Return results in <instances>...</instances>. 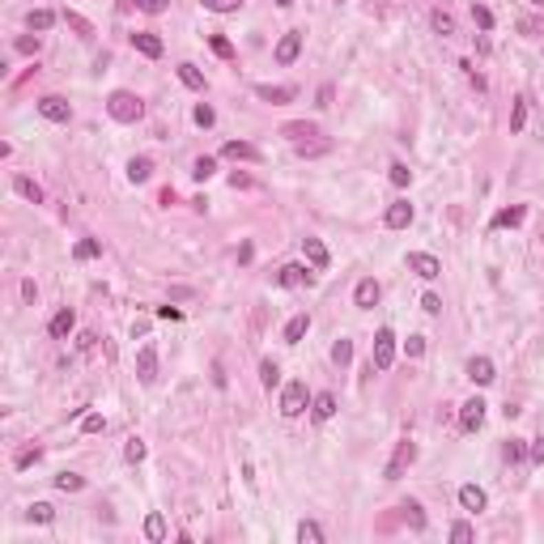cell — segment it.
I'll return each instance as SVG.
<instances>
[{
  "label": "cell",
  "mask_w": 544,
  "mask_h": 544,
  "mask_svg": "<svg viewBox=\"0 0 544 544\" xmlns=\"http://www.w3.org/2000/svg\"><path fill=\"white\" fill-rule=\"evenodd\" d=\"M52 26H56V13H47V9L30 13V30H52Z\"/></svg>",
  "instance_id": "obj_39"
},
{
  "label": "cell",
  "mask_w": 544,
  "mask_h": 544,
  "mask_svg": "<svg viewBox=\"0 0 544 544\" xmlns=\"http://www.w3.org/2000/svg\"><path fill=\"white\" fill-rule=\"evenodd\" d=\"M421 311H426V315H438V311H442V298H438V293H426V298H421Z\"/></svg>",
  "instance_id": "obj_55"
},
{
  "label": "cell",
  "mask_w": 544,
  "mask_h": 544,
  "mask_svg": "<svg viewBox=\"0 0 544 544\" xmlns=\"http://www.w3.org/2000/svg\"><path fill=\"white\" fill-rule=\"evenodd\" d=\"M472 536H477V532L468 527V523H455V527H451V540H455V544H468Z\"/></svg>",
  "instance_id": "obj_54"
},
{
  "label": "cell",
  "mask_w": 544,
  "mask_h": 544,
  "mask_svg": "<svg viewBox=\"0 0 544 544\" xmlns=\"http://www.w3.org/2000/svg\"><path fill=\"white\" fill-rule=\"evenodd\" d=\"M213 170H217L213 158H196V162H191V179H200V183H205V179H213Z\"/></svg>",
  "instance_id": "obj_35"
},
{
  "label": "cell",
  "mask_w": 544,
  "mask_h": 544,
  "mask_svg": "<svg viewBox=\"0 0 544 544\" xmlns=\"http://www.w3.org/2000/svg\"><path fill=\"white\" fill-rule=\"evenodd\" d=\"M158 319H183L179 306H158Z\"/></svg>",
  "instance_id": "obj_57"
},
{
  "label": "cell",
  "mask_w": 544,
  "mask_h": 544,
  "mask_svg": "<svg viewBox=\"0 0 544 544\" xmlns=\"http://www.w3.org/2000/svg\"><path fill=\"white\" fill-rule=\"evenodd\" d=\"M472 21H477L481 30H493V13H489L485 5H472Z\"/></svg>",
  "instance_id": "obj_46"
},
{
  "label": "cell",
  "mask_w": 544,
  "mask_h": 544,
  "mask_svg": "<svg viewBox=\"0 0 544 544\" xmlns=\"http://www.w3.org/2000/svg\"><path fill=\"white\" fill-rule=\"evenodd\" d=\"M302 251H306V260H311V268L315 272H324L328 264H332V255H328V247L319 242V238H302Z\"/></svg>",
  "instance_id": "obj_16"
},
{
  "label": "cell",
  "mask_w": 544,
  "mask_h": 544,
  "mask_svg": "<svg viewBox=\"0 0 544 544\" xmlns=\"http://www.w3.org/2000/svg\"><path fill=\"white\" fill-rule=\"evenodd\" d=\"M311 412L319 417V421H328V417L336 412V395H332V391H319L315 400H311Z\"/></svg>",
  "instance_id": "obj_24"
},
{
  "label": "cell",
  "mask_w": 544,
  "mask_h": 544,
  "mask_svg": "<svg viewBox=\"0 0 544 544\" xmlns=\"http://www.w3.org/2000/svg\"><path fill=\"white\" fill-rule=\"evenodd\" d=\"M132 47H136L140 56H149V60L162 56V39H158L154 30H136V34H132Z\"/></svg>",
  "instance_id": "obj_17"
},
{
  "label": "cell",
  "mask_w": 544,
  "mask_h": 544,
  "mask_svg": "<svg viewBox=\"0 0 544 544\" xmlns=\"http://www.w3.org/2000/svg\"><path fill=\"white\" fill-rule=\"evenodd\" d=\"M315 107H332V85L319 90V103H315Z\"/></svg>",
  "instance_id": "obj_59"
},
{
  "label": "cell",
  "mask_w": 544,
  "mask_h": 544,
  "mask_svg": "<svg viewBox=\"0 0 544 544\" xmlns=\"http://www.w3.org/2000/svg\"><path fill=\"white\" fill-rule=\"evenodd\" d=\"M277 5H281V9H289V5H293V0H277Z\"/></svg>",
  "instance_id": "obj_62"
},
{
  "label": "cell",
  "mask_w": 544,
  "mask_h": 544,
  "mask_svg": "<svg viewBox=\"0 0 544 544\" xmlns=\"http://www.w3.org/2000/svg\"><path fill=\"white\" fill-rule=\"evenodd\" d=\"M72 328H77V315H72L68 306H64V311H56V315H52V324H47V332H52L56 340H68V332H72Z\"/></svg>",
  "instance_id": "obj_18"
},
{
  "label": "cell",
  "mask_w": 544,
  "mask_h": 544,
  "mask_svg": "<svg viewBox=\"0 0 544 544\" xmlns=\"http://www.w3.org/2000/svg\"><path fill=\"white\" fill-rule=\"evenodd\" d=\"M523 455H527V447H523L519 438H510V442H506V463H519Z\"/></svg>",
  "instance_id": "obj_47"
},
{
  "label": "cell",
  "mask_w": 544,
  "mask_h": 544,
  "mask_svg": "<svg viewBox=\"0 0 544 544\" xmlns=\"http://www.w3.org/2000/svg\"><path fill=\"white\" fill-rule=\"evenodd\" d=\"M306 412V383H285L281 391V417H302Z\"/></svg>",
  "instance_id": "obj_5"
},
{
  "label": "cell",
  "mask_w": 544,
  "mask_h": 544,
  "mask_svg": "<svg viewBox=\"0 0 544 544\" xmlns=\"http://www.w3.org/2000/svg\"><path fill=\"white\" fill-rule=\"evenodd\" d=\"M527 5H536V9H544V0H527Z\"/></svg>",
  "instance_id": "obj_61"
},
{
  "label": "cell",
  "mask_w": 544,
  "mask_h": 544,
  "mask_svg": "<svg viewBox=\"0 0 544 544\" xmlns=\"http://www.w3.org/2000/svg\"><path fill=\"white\" fill-rule=\"evenodd\" d=\"M306 332H311V315H293L289 324H285V344H298Z\"/></svg>",
  "instance_id": "obj_22"
},
{
  "label": "cell",
  "mask_w": 544,
  "mask_h": 544,
  "mask_svg": "<svg viewBox=\"0 0 544 544\" xmlns=\"http://www.w3.org/2000/svg\"><path fill=\"white\" fill-rule=\"evenodd\" d=\"M13 47H17L21 56H34V52H39V34H34V39H30V34H21V39H17Z\"/></svg>",
  "instance_id": "obj_48"
},
{
  "label": "cell",
  "mask_w": 544,
  "mask_h": 544,
  "mask_svg": "<svg viewBox=\"0 0 544 544\" xmlns=\"http://www.w3.org/2000/svg\"><path fill=\"white\" fill-rule=\"evenodd\" d=\"M519 30H523V34H532V39H540V34H544V21H536V17H523V21H519Z\"/></svg>",
  "instance_id": "obj_51"
},
{
  "label": "cell",
  "mask_w": 544,
  "mask_h": 544,
  "mask_svg": "<svg viewBox=\"0 0 544 544\" xmlns=\"http://www.w3.org/2000/svg\"><path fill=\"white\" fill-rule=\"evenodd\" d=\"M459 506H463L468 514H481V510L489 506L485 489H481V485H459Z\"/></svg>",
  "instance_id": "obj_13"
},
{
  "label": "cell",
  "mask_w": 544,
  "mask_h": 544,
  "mask_svg": "<svg viewBox=\"0 0 544 544\" xmlns=\"http://www.w3.org/2000/svg\"><path fill=\"white\" fill-rule=\"evenodd\" d=\"M39 115L52 119V123H68V119H72V107L64 103L60 94H47V98H39Z\"/></svg>",
  "instance_id": "obj_6"
},
{
  "label": "cell",
  "mask_w": 544,
  "mask_h": 544,
  "mask_svg": "<svg viewBox=\"0 0 544 544\" xmlns=\"http://www.w3.org/2000/svg\"><path fill=\"white\" fill-rule=\"evenodd\" d=\"M400 510H404V519L412 523V532H421V527H426V514H421V506H417V502H404Z\"/></svg>",
  "instance_id": "obj_40"
},
{
  "label": "cell",
  "mask_w": 544,
  "mask_h": 544,
  "mask_svg": "<svg viewBox=\"0 0 544 544\" xmlns=\"http://www.w3.org/2000/svg\"><path fill=\"white\" fill-rule=\"evenodd\" d=\"M298 540L302 544H324V527L311 523V519H302V523H298Z\"/></svg>",
  "instance_id": "obj_29"
},
{
  "label": "cell",
  "mask_w": 544,
  "mask_h": 544,
  "mask_svg": "<svg viewBox=\"0 0 544 544\" xmlns=\"http://www.w3.org/2000/svg\"><path fill=\"white\" fill-rule=\"evenodd\" d=\"M255 94L264 98V103H272V107H285V103L298 98V90H293V85H255Z\"/></svg>",
  "instance_id": "obj_15"
},
{
  "label": "cell",
  "mask_w": 544,
  "mask_h": 544,
  "mask_svg": "<svg viewBox=\"0 0 544 544\" xmlns=\"http://www.w3.org/2000/svg\"><path fill=\"white\" fill-rule=\"evenodd\" d=\"M532 459H536V463H544V438H536V442H532Z\"/></svg>",
  "instance_id": "obj_58"
},
{
  "label": "cell",
  "mask_w": 544,
  "mask_h": 544,
  "mask_svg": "<svg viewBox=\"0 0 544 544\" xmlns=\"http://www.w3.org/2000/svg\"><path fill=\"white\" fill-rule=\"evenodd\" d=\"M391 362H395V332L379 328L375 332V349H370V366H375V370H391Z\"/></svg>",
  "instance_id": "obj_3"
},
{
  "label": "cell",
  "mask_w": 544,
  "mask_h": 544,
  "mask_svg": "<svg viewBox=\"0 0 544 544\" xmlns=\"http://www.w3.org/2000/svg\"><path fill=\"white\" fill-rule=\"evenodd\" d=\"M56 489H60V493H77V489H85V477H77V472H60V477H56Z\"/></svg>",
  "instance_id": "obj_31"
},
{
  "label": "cell",
  "mask_w": 544,
  "mask_h": 544,
  "mask_svg": "<svg viewBox=\"0 0 544 544\" xmlns=\"http://www.w3.org/2000/svg\"><path fill=\"white\" fill-rule=\"evenodd\" d=\"M387 230H408L412 226V205L408 200H395V205H387Z\"/></svg>",
  "instance_id": "obj_11"
},
{
  "label": "cell",
  "mask_w": 544,
  "mask_h": 544,
  "mask_svg": "<svg viewBox=\"0 0 544 544\" xmlns=\"http://www.w3.org/2000/svg\"><path fill=\"white\" fill-rule=\"evenodd\" d=\"M39 455H43L39 447H26V451H17V459H13V463H17V468H30V463H39Z\"/></svg>",
  "instance_id": "obj_50"
},
{
  "label": "cell",
  "mask_w": 544,
  "mask_h": 544,
  "mask_svg": "<svg viewBox=\"0 0 544 544\" xmlns=\"http://www.w3.org/2000/svg\"><path fill=\"white\" fill-rule=\"evenodd\" d=\"M200 5H205L209 13H238L242 0H200Z\"/></svg>",
  "instance_id": "obj_38"
},
{
  "label": "cell",
  "mask_w": 544,
  "mask_h": 544,
  "mask_svg": "<svg viewBox=\"0 0 544 544\" xmlns=\"http://www.w3.org/2000/svg\"><path fill=\"white\" fill-rule=\"evenodd\" d=\"M336 5H344V0H336Z\"/></svg>",
  "instance_id": "obj_63"
},
{
  "label": "cell",
  "mask_w": 544,
  "mask_h": 544,
  "mask_svg": "<svg viewBox=\"0 0 544 544\" xmlns=\"http://www.w3.org/2000/svg\"><path fill=\"white\" fill-rule=\"evenodd\" d=\"M293 149H298V158H319V154H328L332 145H328V140H315V145H311V140H302V145H293Z\"/></svg>",
  "instance_id": "obj_37"
},
{
  "label": "cell",
  "mask_w": 544,
  "mask_h": 544,
  "mask_svg": "<svg viewBox=\"0 0 544 544\" xmlns=\"http://www.w3.org/2000/svg\"><path fill=\"white\" fill-rule=\"evenodd\" d=\"M136 379H140L145 387L158 379V349H154V344H145V349L136 353Z\"/></svg>",
  "instance_id": "obj_8"
},
{
  "label": "cell",
  "mask_w": 544,
  "mask_h": 544,
  "mask_svg": "<svg viewBox=\"0 0 544 544\" xmlns=\"http://www.w3.org/2000/svg\"><path fill=\"white\" fill-rule=\"evenodd\" d=\"M123 455H128V463H140V459H145V442H140V438H128Z\"/></svg>",
  "instance_id": "obj_44"
},
{
  "label": "cell",
  "mask_w": 544,
  "mask_h": 544,
  "mask_svg": "<svg viewBox=\"0 0 544 544\" xmlns=\"http://www.w3.org/2000/svg\"><path fill=\"white\" fill-rule=\"evenodd\" d=\"M107 111H111V119H119V123H136V119L145 115V103H140L132 90H115V94L107 98Z\"/></svg>",
  "instance_id": "obj_1"
},
{
  "label": "cell",
  "mask_w": 544,
  "mask_h": 544,
  "mask_svg": "<svg viewBox=\"0 0 544 544\" xmlns=\"http://www.w3.org/2000/svg\"><path fill=\"white\" fill-rule=\"evenodd\" d=\"M298 56H302V30L281 34V43H277V64H293Z\"/></svg>",
  "instance_id": "obj_9"
},
{
  "label": "cell",
  "mask_w": 544,
  "mask_h": 544,
  "mask_svg": "<svg viewBox=\"0 0 544 544\" xmlns=\"http://www.w3.org/2000/svg\"><path fill=\"white\" fill-rule=\"evenodd\" d=\"M221 158H230V162H260V149H255V145H247V140H226V145H221Z\"/></svg>",
  "instance_id": "obj_14"
},
{
  "label": "cell",
  "mask_w": 544,
  "mask_h": 544,
  "mask_svg": "<svg viewBox=\"0 0 544 544\" xmlns=\"http://www.w3.org/2000/svg\"><path fill=\"white\" fill-rule=\"evenodd\" d=\"M404 349H408V357H421V353H426V336H408Z\"/></svg>",
  "instance_id": "obj_53"
},
{
  "label": "cell",
  "mask_w": 544,
  "mask_h": 544,
  "mask_svg": "<svg viewBox=\"0 0 544 544\" xmlns=\"http://www.w3.org/2000/svg\"><path fill=\"white\" fill-rule=\"evenodd\" d=\"M260 383L272 391V387L281 383V366H277V362H264V366H260Z\"/></svg>",
  "instance_id": "obj_34"
},
{
  "label": "cell",
  "mask_w": 544,
  "mask_h": 544,
  "mask_svg": "<svg viewBox=\"0 0 544 544\" xmlns=\"http://www.w3.org/2000/svg\"><path fill=\"white\" fill-rule=\"evenodd\" d=\"M81 430H85V434H103V430H107V421H103V417H98V412H90L85 421H81Z\"/></svg>",
  "instance_id": "obj_52"
},
{
  "label": "cell",
  "mask_w": 544,
  "mask_h": 544,
  "mask_svg": "<svg viewBox=\"0 0 544 544\" xmlns=\"http://www.w3.org/2000/svg\"><path fill=\"white\" fill-rule=\"evenodd\" d=\"M332 362H336V366H349V362H353V340H336V344H332Z\"/></svg>",
  "instance_id": "obj_33"
},
{
  "label": "cell",
  "mask_w": 544,
  "mask_h": 544,
  "mask_svg": "<svg viewBox=\"0 0 544 544\" xmlns=\"http://www.w3.org/2000/svg\"><path fill=\"white\" fill-rule=\"evenodd\" d=\"M26 514H30V523H52V519H56V510L47 506V502H34V506H30Z\"/></svg>",
  "instance_id": "obj_41"
},
{
  "label": "cell",
  "mask_w": 544,
  "mask_h": 544,
  "mask_svg": "<svg viewBox=\"0 0 544 544\" xmlns=\"http://www.w3.org/2000/svg\"><path fill=\"white\" fill-rule=\"evenodd\" d=\"M523 217H527V209H523V205L502 209L498 217H493V230H514V226H523Z\"/></svg>",
  "instance_id": "obj_20"
},
{
  "label": "cell",
  "mask_w": 544,
  "mask_h": 544,
  "mask_svg": "<svg viewBox=\"0 0 544 544\" xmlns=\"http://www.w3.org/2000/svg\"><path fill=\"white\" fill-rule=\"evenodd\" d=\"M34 293H39V289H34V281H21V298L34 302Z\"/></svg>",
  "instance_id": "obj_60"
},
{
  "label": "cell",
  "mask_w": 544,
  "mask_h": 544,
  "mask_svg": "<svg viewBox=\"0 0 544 544\" xmlns=\"http://www.w3.org/2000/svg\"><path fill=\"white\" fill-rule=\"evenodd\" d=\"M408 268H412L421 281H438V277H442V264H438L430 251H412V255H408Z\"/></svg>",
  "instance_id": "obj_7"
},
{
  "label": "cell",
  "mask_w": 544,
  "mask_h": 544,
  "mask_svg": "<svg viewBox=\"0 0 544 544\" xmlns=\"http://www.w3.org/2000/svg\"><path fill=\"white\" fill-rule=\"evenodd\" d=\"M191 119H196V123H200V128H213V123H217V111L200 103V107H196V115H191Z\"/></svg>",
  "instance_id": "obj_43"
},
{
  "label": "cell",
  "mask_w": 544,
  "mask_h": 544,
  "mask_svg": "<svg viewBox=\"0 0 544 544\" xmlns=\"http://www.w3.org/2000/svg\"><path fill=\"white\" fill-rule=\"evenodd\" d=\"M77 344H81V353H90L94 344H98V336H94V332H81V336H77Z\"/></svg>",
  "instance_id": "obj_56"
},
{
  "label": "cell",
  "mask_w": 544,
  "mask_h": 544,
  "mask_svg": "<svg viewBox=\"0 0 544 544\" xmlns=\"http://www.w3.org/2000/svg\"><path fill=\"white\" fill-rule=\"evenodd\" d=\"M72 255H77V260H94V255H103V242H98V238H81Z\"/></svg>",
  "instance_id": "obj_36"
},
{
  "label": "cell",
  "mask_w": 544,
  "mask_h": 544,
  "mask_svg": "<svg viewBox=\"0 0 544 544\" xmlns=\"http://www.w3.org/2000/svg\"><path fill=\"white\" fill-rule=\"evenodd\" d=\"M132 5H136L140 13H154V17H158V13H166V9H170V0H132Z\"/></svg>",
  "instance_id": "obj_42"
},
{
  "label": "cell",
  "mask_w": 544,
  "mask_h": 544,
  "mask_svg": "<svg viewBox=\"0 0 544 544\" xmlns=\"http://www.w3.org/2000/svg\"><path fill=\"white\" fill-rule=\"evenodd\" d=\"M209 47H213V52H217L221 60H230V56H234V47H230L226 39H221V34H213V39H209Z\"/></svg>",
  "instance_id": "obj_49"
},
{
  "label": "cell",
  "mask_w": 544,
  "mask_h": 544,
  "mask_svg": "<svg viewBox=\"0 0 544 544\" xmlns=\"http://www.w3.org/2000/svg\"><path fill=\"white\" fill-rule=\"evenodd\" d=\"M485 400H481V395H472V400H463L459 404V430H468V434H477L481 426H485Z\"/></svg>",
  "instance_id": "obj_4"
},
{
  "label": "cell",
  "mask_w": 544,
  "mask_h": 544,
  "mask_svg": "<svg viewBox=\"0 0 544 544\" xmlns=\"http://www.w3.org/2000/svg\"><path fill=\"white\" fill-rule=\"evenodd\" d=\"M179 81H183L187 90H205V72L196 68V64H179Z\"/></svg>",
  "instance_id": "obj_27"
},
{
  "label": "cell",
  "mask_w": 544,
  "mask_h": 544,
  "mask_svg": "<svg viewBox=\"0 0 544 544\" xmlns=\"http://www.w3.org/2000/svg\"><path fill=\"white\" fill-rule=\"evenodd\" d=\"M430 26H434L438 34H455V21H451V13H442V9H434V13H430Z\"/></svg>",
  "instance_id": "obj_32"
},
{
  "label": "cell",
  "mask_w": 544,
  "mask_h": 544,
  "mask_svg": "<svg viewBox=\"0 0 544 544\" xmlns=\"http://www.w3.org/2000/svg\"><path fill=\"white\" fill-rule=\"evenodd\" d=\"M412 463H417V442H408V438H404V442H395V455L387 459L383 477H387V481H400V477L408 472Z\"/></svg>",
  "instance_id": "obj_2"
},
{
  "label": "cell",
  "mask_w": 544,
  "mask_h": 544,
  "mask_svg": "<svg viewBox=\"0 0 544 544\" xmlns=\"http://www.w3.org/2000/svg\"><path fill=\"white\" fill-rule=\"evenodd\" d=\"M149 175H154V162L149 158H132L128 162V179L132 183H149Z\"/></svg>",
  "instance_id": "obj_25"
},
{
  "label": "cell",
  "mask_w": 544,
  "mask_h": 544,
  "mask_svg": "<svg viewBox=\"0 0 544 544\" xmlns=\"http://www.w3.org/2000/svg\"><path fill=\"white\" fill-rule=\"evenodd\" d=\"M281 136H289L293 145H302L306 136H319V128H315V123H306V119H298V123H285V128H281Z\"/></svg>",
  "instance_id": "obj_21"
},
{
  "label": "cell",
  "mask_w": 544,
  "mask_h": 544,
  "mask_svg": "<svg viewBox=\"0 0 544 544\" xmlns=\"http://www.w3.org/2000/svg\"><path fill=\"white\" fill-rule=\"evenodd\" d=\"M379 293H383V289H379V281H375V277H362V281H357V289H353V302H357L362 311H370V306H379Z\"/></svg>",
  "instance_id": "obj_12"
},
{
  "label": "cell",
  "mask_w": 544,
  "mask_h": 544,
  "mask_svg": "<svg viewBox=\"0 0 544 544\" xmlns=\"http://www.w3.org/2000/svg\"><path fill=\"white\" fill-rule=\"evenodd\" d=\"M523 123H527V98H514V107H510V132H523Z\"/></svg>",
  "instance_id": "obj_30"
},
{
  "label": "cell",
  "mask_w": 544,
  "mask_h": 544,
  "mask_svg": "<svg viewBox=\"0 0 544 544\" xmlns=\"http://www.w3.org/2000/svg\"><path fill=\"white\" fill-rule=\"evenodd\" d=\"M145 540H154V544H162V540H166V519H162L158 510H154L149 519H145Z\"/></svg>",
  "instance_id": "obj_26"
},
{
  "label": "cell",
  "mask_w": 544,
  "mask_h": 544,
  "mask_svg": "<svg viewBox=\"0 0 544 544\" xmlns=\"http://www.w3.org/2000/svg\"><path fill=\"white\" fill-rule=\"evenodd\" d=\"M468 379H472L477 387H489L493 379H498V375H493V362L489 357H472V362H468Z\"/></svg>",
  "instance_id": "obj_19"
},
{
  "label": "cell",
  "mask_w": 544,
  "mask_h": 544,
  "mask_svg": "<svg viewBox=\"0 0 544 544\" xmlns=\"http://www.w3.org/2000/svg\"><path fill=\"white\" fill-rule=\"evenodd\" d=\"M64 21H68V30L77 34V39H94V26H90V21H85L81 13H72V9H68V13H64Z\"/></svg>",
  "instance_id": "obj_28"
},
{
  "label": "cell",
  "mask_w": 544,
  "mask_h": 544,
  "mask_svg": "<svg viewBox=\"0 0 544 544\" xmlns=\"http://www.w3.org/2000/svg\"><path fill=\"white\" fill-rule=\"evenodd\" d=\"M13 191H17V196H26L30 205H43V187H39L34 179H26V175H17V179H13Z\"/></svg>",
  "instance_id": "obj_23"
},
{
  "label": "cell",
  "mask_w": 544,
  "mask_h": 544,
  "mask_svg": "<svg viewBox=\"0 0 544 544\" xmlns=\"http://www.w3.org/2000/svg\"><path fill=\"white\" fill-rule=\"evenodd\" d=\"M277 285H285V289L311 285V268H306V264H285V268L277 272Z\"/></svg>",
  "instance_id": "obj_10"
},
{
  "label": "cell",
  "mask_w": 544,
  "mask_h": 544,
  "mask_svg": "<svg viewBox=\"0 0 544 544\" xmlns=\"http://www.w3.org/2000/svg\"><path fill=\"white\" fill-rule=\"evenodd\" d=\"M408 179H412V170H408L404 162H395V166H391V183H395V187H408Z\"/></svg>",
  "instance_id": "obj_45"
}]
</instances>
